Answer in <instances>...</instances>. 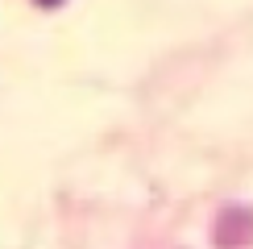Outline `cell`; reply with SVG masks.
Here are the masks:
<instances>
[{
    "label": "cell",
    "instance_id": "cell-1",
    "mask_svg": "<svg viewBox=\"0 0 253 249\" xmlns=\"http://www.w3.org/2000/svg\"><path fill=\"white\" fill-rule=\"evenodd\" d=\"M216 241H220V249H245L253 241V216L245 208H228L216 224Z\"/></svg>",
    "mask_w": 253,
    "mask_h": 249
},
{
    "label": "cell",
    "instance_id": "cell-2",
    "mask_svg": "<svg viewBox=\"0 0 253 249\" xmlns=\"http://www.w3.org/2000/svg\"><path fill=\"white\" fill-rule=\"evenodd\" d=\"M38 4H42V8H58L62 0H38Z\"/></svg>",
    "mask_w": 253,
    "mask_h": 249
}]
</instances>
